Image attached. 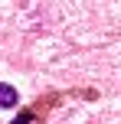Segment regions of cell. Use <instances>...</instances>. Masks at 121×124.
<instances>
[{"label": "cell", "instance_id": "obj_1", "mask_svg": "<svg viewBox=\"0 0 121 124\" xmlns=\"http://www.w3.org/2000/svg\"><path fill=\"white\" fill-rule=\"evenodd\" d=\"M0 108H16V88L0 82Z\"/></svg>", "mask_w": 121, "mask_h": 124}]
</instances>
